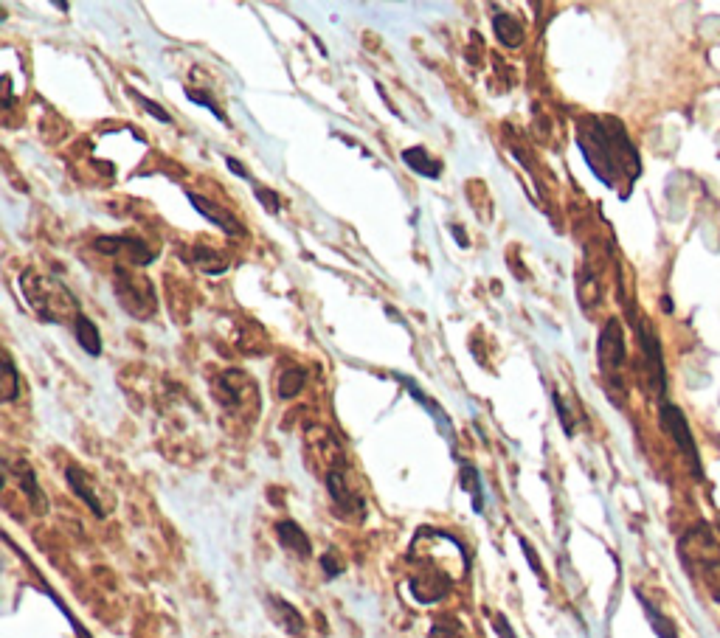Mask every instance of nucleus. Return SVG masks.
<instances>
[{
  "mask_svg": "<svg viewBox=\"0 0 720 638\" xmlns=\"http://www.w3.org/2000/svg\"><path fill=\"white\" fill-rule=\"evenodd\" d=\"M113 282H116L113 284L116 298H119V304L127 315H133L138 321H147L158 312V296H155V287L147 276H138L127 265H116Z\"/></svg>",
  "mask_w": 720,
  "mask_h": 638,
  "instance_id": "obj_3",
  "label": "nucleus"
},
{
  "mask_svg": "<svg viewBox=\"0 0 720 638\" xmlns=\"http://www.w3.org/2000/svg\"><path fill=\"white\" fill-rule=\"evenodd\" d=\"M93 248L105 256H121V265H130V268H144L155 262V253L135 237H99L93 242Z\"/></svg>",
  "mask_w": 720,
  "mask_h": 638,
  "instance_id": "obj_4",
  "label": "nucleus"
},
{
  "mask_svg": "<svg viewBox=\"0 0 720 638\" xmlns=\"http://www.w3.org/2000/svg\"><path fill=\"white\" fill-rule=\"evenodd\" d=\"M321 568H324V574H327V577H338V574L344 571V565L335 560V554H332V551H327V554L321 557Z\"/></svg>",
  "mask_w": 720,
  "mask_h": 638,
  "instance_id": "obj_25",
  "label": "nucleus"
},
{
  "mask_svg": "<svg viewBox=\"0 0 720 638\" xmlns=\"http://www.w3.org/2000/svg\"><path fill=\"white\" fill-rule=\"evenodd\" d=\"M186 96L192 99L195 104H200V107H206L209 110L211 116L217 121H223V124H228V116H225L223 110H220V104L214 102V96H211L209 90H195V88H186Z\"/></svg>",
  "mask_w": 720,
  "mask_h": 638,
  "instance_id": "obj_20",
  "label": "nucleus"
},
{
  "mask_svg": "<svg viewBox=\"0 0 720 638\" xmlns=\"http://www.w3.org/2000/svg\"><path fill=\"white\" fill-rule=\"evenodd\" d=\"M403 164L411 169V172H417L422 178H431L436 180L442 175V161H436L428 155V149L422 147H411L403 152Z\"/></svg>",
  "mask_w": 720,
  "mask_h": 638,
  "instance_id": "obj_15",
  "label": "nucleus"
},
{
  "mask_svg": "<svg viewBox=\"0 0 720 638\" xmlns=\"http://www.w3.org/2000/svg\"><path fill=\"white\" fill-rule=\"evenodd\" d=\"M195 265L203 273H209V276H220L228 270V259H225L223 253L211 251V248H203V245H197L195 248Z\"/></svg>",
  "mask_w": 720,
  "mask_h": 638,
  "instance_id": "obj_18",
  "label": "nucleus"
},
{
  "mask_svg": "<svg viewBox=\"0 0 720 638\" xmlns=\"http://www.w3.org/2000/svg\"><path fill=\"white\" fill-rule=\"evenodd\" d=\"M493 29L498 43L504 45V48H518V45L524 43V26H521L518 17H512L510 12H495Z\"/></svg>",
  "mask_w": 720,
  "mask_h": 638,
  "instance_id": "obj_14",
  "label": "nucleus"
},
{
  "mask_svg": "<svg viewBox=\"0 0 720 638\" xmlns=\"http://www.w3.org/2000/svg\"><path fill=\"white\" fill-rule=\"evenodd\" d=\"M65 478H68V487L74 490L76 498H82V504H88L96 518H105V506L99 504V495H96L93 484H90V475L79 464H68L65 467Z\"/></svg>",
  "mask_w": 720,
  "mask_h": 638,
  "instance_id": "obj_9",
  "label": "nucleus"
},
{
  "mask_svg": "<svg viewBox=\"0 0 720 638\" xmlns=\"http://www.w3.org/2000/svg\"><path fill=\"white\" fill-rule=\"evenodd\" d=\"M225 166H228V169H231V172H234L237 178L251 180V175H248V169H245V166H242L240 161H237V158H225ZM251 183H254V180H251Z\"/></svg>",
  "mask_w": 720,
  "mask_h": 638,
  "instance_id": "obj_27",
  "label": "nucleus"
},
{
  "mask_svg": "<svg viewBox=\"0 0 720 638\" xmlns=\"http://www.w3.org/2000/svg\"><path fill=\"white\" fill-rule=\"evenodd\" d=\"M276 537H279V543H282L287 551H293V554H299V557H310V554H313L310 537L304 535V529H301L296 520H279V523H276Z\"/></svg>",
  "mask_w": 720,
  "mask_h": 638,
  "instance_id": "obj_12",
  "label": "nucleus"
},
{
  "mask_svg": "<svg viewBox=\"0 0 720 638\" xmlns=\"http://www.w3.org/2000/svg\"><path fill=\"white\" fill-rule=\"evenodd\" d=\"M254 192H256V200L262 203L265 211H270V214H279V208H282V203H279V194L273 192V189H265V186H256V183H254Z\"/></svg>",
  "mask_w": 720,
  "mask_h": 638,
  "instance_id": "obj_24",
  "label": "nucleus"
},
{
  "mask_svg": "<svg viewBox=\"0 0 720 638\" xmlns=\"http://www.w3.org/2000/svg\"><path fill=\"white\" fill-rule=\"evenodd\" d=\"M12 473H15L17 484H20V492L29 498V504L34 506V512H45L48 509V501H45L43 490H40V484H37V475L34 470L29 467V461H17L12 464Z\"/></svg>",
  "mask_w": 720,
  "mask_h": 638,
  "instance_id": "obj_11",
  "label": "nucleus"
},
{
  "mask_svg": "<svg viewBox=\"0 0 720 638\" xmlns=\"http://www.w3.org/2000/svg\"><path fill=\"white\" fill-rule=\"evenodd\" d=\"M453 234H456V242L462 245V248H467V234H465V228L462 225H453Z\"/></svg>",
  "mask_w": 720,
  "mask_h": 638,
  "instance_id": "obj_29",
  "label": "nucleus"
},
{
  "mask_svg": "<svg viewBox=\"0 0 720 638\" xmlns=\"http://www.w3.org/2000/svg\"><path fill=\"white\" fill-rule=\"evenodd\" d=\"M493 627H495V630H498V633H501V638H515V633H512L510 622H507V619H504L501 613H495Z\"/></svg>",
  "mask_w": 720,
  "mask_h": 638,
  "instance_id": "obj_26",
  "label": "nucleus"
},
{
  "mask_svg": "<svg viewBox=\"0 0 720 638\" xmlns=\"http://www.w3.org/2000/svg\"><path fill=\"white\" fill-rule=\"evenodd\" d=\"M268 605H270V613H273V619H276V624L285 627L290 636H301V633H304V616H301L299 610L293 608L290 602L279 599V596H270Z\"/></svg>",
  "mask_w": 720,
  "mask_h": 638,
  "instance_id": "obj_13",
  "label": "nucleus"
},
{
  "mask_svg": "<svg viewBox=\"0 0 720 638\" xmlns=\"http://www.w3.org/2000/svg\"><path fill=\"white\" fill-rule=\"evenodd\" d=\"M661 419H664V428L670 431V436H673L675 442H678V447L690 456L692 461V470L695 473L701 475V467H698V450H695V445H692V436H690V428H687V419L681 416V411L678 408H673V405H664L661 408Z\"/></svg>",
  "mask_w": 720,
  "mask_h": 638,
  "instance_id": "obj_7",
  "label": "nucleus"
},
{
  "mask_svg": "<svg viewBox=\"0 0 720 638\" xmlns=\"http://www.w3.org/2000/svg\"><path fill=\"white\" fill-rule=\"evenodd\" d=\"M408 588H411V594L417 596V602L431 605V602H439L442 596L448 594L450 579L442 577V574H420V577L408 582Z\"/></svg>",
  "mask_w": 720,
  "mask_h": 638,
  "instance_id": "obj_10",
  "label": "nucleus"
},
{
  "mask_svg": "<svg viewBox=\"0 0 720 638\" xmlns=\"http://www.w3.org/2000/svg\"><path fill=\"white\" fill-rule=\"evenodd\" d=\"M74 338L90 357L102 355V335H99L96 324L90 321L88 315H82V312H79V318L74 321Z\"/></svg>",
  "mask_w": 720,
  "mask_h": 638,
  "instance_id": "obj_16",
  "label": "nucleus"
},
{
  "mask_svg": "<svg viewBox=\"0 0 720 638\" xmlns=\"http://www.w3.org/2000/svg\"><path fill=\"white\" fill-rule=\"evenodd\" d=\"M431 638H465V627L459 619L445 616V619H436L431 627Z\"/></svg>",
  "mask_w": 720,
  "mask_h": 638,
  "instance_id": "obj_21",
  "label": "nucleus"
},
{
  "mask_svg": "<svg viewBox=\"0 0 720 638\" xmlns=\"http://www.w3.org/2000/svg\"><path fill=\"white\" fill-rule=\"evenodd\" d=\"M327 490H330V498L335 501L338 512L344 518H363V498L349 487L346 473L341 467H332L330 473H327Z\"/></svg>",
  "mask_w": 720,
  "mask_h": 638,
  "instance_id": "obj_5",
  "label": "nucleus"
},
{
  "mask_svg": "<svg viewBox=\"0 0 720 638\" xmlns=\"http://www.w3.org/2000/svg\"><path fill=\"white\" fill-rule=\"evenodd\" d=\"M304 383H307V371L301 369V366H290V369H285L279 374V386H276V391H279L282 400H293V397H299L301 394Z\"/></svg>",
  "mask_w": 720,
  "mask_h": 638,
  "instance_id": "obj_17",
  "label": "nucleus"
},
{
  "mask_svg": "<svg viewBox=\"0 0 720 638\" xmlns=\"http://www.w3.org/2000/svg\"><path fill=\"white\" fill-rule=\"evenodd\" d=\"M186 197H189V203L195 206L197 214H203V217H206L209 223L217 225V228H220V231H225L228 237H245V234H248V231H245V225H242L240 220H237V217H234V214L228 211V208L217 206V203H211L209 197H200L197 192H189Z\"/></svg>",
  "mask_w": 720,
  "mask_h": 638,
  "instance_id": "obj_6",
  "label": "nucleus"
},
{
  "mask_svg": "<svg viewBox=\"0 0 720 638\" xmlns=\"http://www.w3.org/2000/svg\"><path fill=\"white\" fill-rule=\"evenodd\" d=\"M20 287L29 298L31 310L37 312L43 321H48V324H68L71 321V327H74V321L79 318V304L65 284L54 282L51 276H43L37 270H26L23 279H20Z\"/></svg>",
  "mask_w": 720,
  "mask_h": 638,
  "instance_id": "obj_2",
  "label": "nucleus"
},
{
  "mask_svg": "<svg viewBox=\"0 0 720 638\" xmlns=\"http://www.w3.org/2000/svg\"><path fill=\"white\" fill-rule=\"evenodd\" d=\"M130 93H133V99H135V102L141 104V107H144V110H147V113H150L152 119L164 121V124H172V116H169V113H166V110H164V107H161V104H158V102H152V99H147V96H144V93H138V90H130Z\"/></svg>",
  "mask_w": 720,
  "mask_h": 638,
  "instance_id": "obj_22",
  "label": "nucleus"
},
{
  "mask_svg": "<svg viewBox=\"0 0 720 638\" xmlns=\"http://www.w3.org/2000/svg\"><path fill=\"white\" fill-rule=\"evenodd\" d=\"M625 360V341H622V329L619 321H608V327L600 335V366L605 371H614Z\"/></svg>",
  "mask_w": 720,
  "mask_h": 638,
  "instance_id": "obj_8",
  "label": "nucleus"
},
{
  "mask_svg": "<svg viewBox=\"0 0 720 638\" xmlns=\"http://www.w3.org/2000/svg\"><path fill=\"white\" fill-rule=\"evenodd\" d=\"M521 546H524V551H526V560H529V565H532V571H535V574H540V577H543V568H540L538 557H535V551H532V546H529V543H526L524 537H521Z\"/></svg>",
  "mask_w": 720,
  "mask_h": 638,
  "instance_id": "obj_28",
  "label": "nucleus"
},
{
  "mask_svg": "<svg viewBox=\"0 0 720 638\" xmlns=\"http://www.w3.org/2000/svg\"><path fill=\"white\" fill-rule=\"evenodd\" d=\"M3 402H15L20 397V374L15 369V360L3 355V386H0Z\"/></svg>",
  "mask_w": 720,
  "mask_h": 638,
  "instance_id": "obj_19",
  "label": "nucleus"
},
{
  "mask_svg": "<svg viewBox=\"0 0 720 638\" xmlns=\"http://www.w3.org/2000/svg\"><path fill=\"white\" fill-rule=\"evenodd\" d=\"M577 141L583 149L585 164L591 166V172L602 183L616 186V172H625L630 180L639 175L636 149L628 141L622 124H616L614 119H583Z\"/></svg>",
  "mask_w": 720,
  "mask_h": 638,
  "instance_id": "obj_1",
  "label": "nucleus"
},
{
  "mask_svg": "<svg viewBox=\"0 0 720 638\" xmlns=\"http://www.w3.org/2000/svg\"><path fill=\"white\" fill-rule=\"evenodd\" d=\"M462 478H465V484H467V492L473 495V506H476V512H481V487H479V473L470 467V464H465L462 467Z\"/></svg>",
  "mask_w": 720,
  "mask_h": 638,
  "instance_id": "obj_23",
  "label": "nucleus"
}]
</instances>
